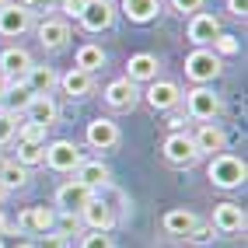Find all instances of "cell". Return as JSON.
I'll use <instances>...</instances> for the list:
<instances>
[{"label": "cell", "mask_w": 248, "mask_h": 248, "mask_svg": "<svg viewBox=\"0 0 248 248\" xmlns=\"http://www.w3.org/2000/svg\"><path fill=\"white\" fill-rule=\"evenodd\" d=\"M77 70H84V74H94L98 67H105V53H102V46H94V42H88V46H80L77 49V63H74Z\"/></svg>", "instance_id": "cell-27"}, {"label": "cell", "mask_w": 248, "mask_h": 248, "mask_svg": "<svg viewBox=\"0 0 248 248\" xmlns=\"http://www.w3.org/2000/svg\"><path fill=\"white\" fill-rule=\"evenodd\" d=\"M157 70H161V63H157L154 53H137L126 63V80H133V84H151V80H157Z\"/></svg>", "instance_id": "cell-11"}, {"label": "cell", "mask_w": 248, "mask_h": 248, "mask_svg": "<svg viewBox=\"0 0 248 248\" xmlns=\"http://www.w3.org/2000/svg\"><path fill=\"white\" fill-rule=\"evenodd\" d=\"M18 137H21V143H42V147H46V129L35 126V123H25V126L18 129Z\"/></svg>", "instance_id": "cell-33"}, {"label": "cell", "mask_w": 248, "mask_h": 248, "mask_svg": "<svg viewBox=\"0 0 248 248\" xmlns=\"http://www.w3.org/2000/svg\"><path fill=\"white\" fill-rule=\"evenodd\" d=\"M28 67H31V56L25 53V49L11 46V49H4V53H0V74H4L7 80H25Z\"/></svg>", "instance_id": "cell-19"}, {"label": "cell", "mask_w": 248, "mask_h": 248, "mask_svg": "<svg viewBox=\"0 0 248 248\" xmlns=\"http://www.w3.org/2000/svg\"><path fill=\"white\" fill-rule=\"evenodd\" d=\"M112 21H115V7L108 0H88V7L80 11V25L88 31H105Z\"/></svg>", "instance_id": "cell-14"}, {"label": "cell", "mask_w": 248, "mask_h": 248, "mask_svg": "<svg viewBox=\"0 0 248 248\" xmlns=\"http://www.w3.org/2000/svg\"><path fill=\"white\" fill-rule=\"evenodd\" d=\"M161 11V0H123V14L137 25H147Z\"/></svg>", "instance_id": "cell-25"}, {"label": "cell", "mask_w": 248, "mask_h": 248, "mask_svg": "<svg viewBox=\"0 0 248 248\" xmlns=\"http://www.w3.org/2000/svg\"><path fill=\"white\" fill-rule=\"evenodd\" d=\"M164 231H168V234H182V238H189V231L196 227V224H200V220H196V213L192 210H186V206H178V210H168V213H164Z\"/></svg>", "instance_id": "cell-24"}, {"label": "cell", "mask_w": 248, "mask_h": 248, "mask_svg": "<svg viewBox=\"0 0 248 248\" xmlns=\"http://www.w3.org/2000/svg\"><path fill=\"white\" fill-rule=\"evenodd\" d=\"M220 56L213 53V49H192V53L186 56V74L189 80H196V84H210V80L220 77Z\"/></svg>", "instance_id": "cell-2"}, {"label": "cell", "mask_w": 248, "mask_h": 248, "mask_svg": "<svg viewBox=\"0 0 248 248\" xmlns=\"http://www.w3.org/2000/svg\"><path fill=\"white\" fill-rule=\"evenodd\" d=\"M210 227H217L220 234H238V231H245V210L238 203H217Z\"/></svg>", "instance_id": "cell-13"}, {"label": "cell", "mask_w": 248, "mask_h": 248, "mask_svg": "<svg viewBox=\"0 0 248 248\" xmlns=\"http://www.w3.org/2000/svg\"><path fill=\"white\" fill-rule=\"evenodd\" d=\"M35 248H63V238L60 234H42V241Z\"/></svg>", "instance_id": "cell-39"}, {"label": "cell", "mask_w": 248, "mask_h": 248, "mask_svg": "<svg viewBox=\"0 0 248 248\" xmlns=\"http://www.w3.org/2000/svg\"><path fill=\"white\" fill-rule=\"evenodd\" d=\"M7 234V220H4V213H0V238Z\"/></svg>", "instance_id": "cell-41"}, {"label": "cell", "mask_w": 248, "mask_h": 248, "mask_svg": "<svg viewBox=\"0 0 248 248\" xmlns=\"http://www.w3.org/2000/svg\"><path fill=\"white\" fill-rule=\"evenodd\" d=\"M74 178L84 182L88 189H105L108 178H112V171H108V164H102V161H80L77 168H74Z\"/></svg>", "instance_id": "cell-20"}, {"label": "cell", "mask_w": 248, "mask_h": 248, "mask_svg": "<svg viewBox=\"0 0 248 248\" xmlns=\"http://www.w3.org/2000/svg\"><path fill=\"white\" fill-rule=\"evenodd\" d=\"M84 7H88V0H60V11L67 14V18H80Z\"/></svg>", "instance_id": "cell-35"}, {"label": "cell", "mask_w": 248, "mask_h": 248, "mask_svg": "<svg viewBox=\"0 0 248 248\" xmlns=\"http://www.w3.org/2000/svg\"><path fill=\"white\" fill-rule=\"evenodd\" d=\"M91 196H94V189H88L84 182L70 178V182H63V186L56 189V206L63 213H80V210L91 203Z\"/></svg>", "instance_id": "cell-5"}, {"label": "cell", "mask_w": 248, "mask_h": 248, "mask_svg": "<svg viewBox=\"0 0 248 248\" xmlns=\"http://www.w3.org/2000/svg\"><path fill=\"white\" fill-rule=\"evenodd\" d=\"M39 42L46 46V49H63L67 46V39H70V25L67 21H60V18H46L42 25H39Z\"/></svg>", "instance_id": "cell-21"}, {"label": "cell", "mask_w": 248, "mask_h": 248, "mask_svg": "<svg viewBox=\"0 0 248 248\" xmlns=\"http://www.w3.org/2000/svg\"><path fill=\"white\" fill-rule=\"evenodd\" d=\"M42 157H46V147L42 143H21L14 161H18L21 168H35V164H42Z\"/></svg>", "instance_id": "cell-29"}, {"label": "cell", "mask_w": 248, "mask_h": 248, "mask_svg": "<svg viewBox=\"0 0 248 248\" xmlns=\"http://www.w3.org/2000/svg\"><path fill=\"white\" fill-rule=\"evenodd\" d=\"M4 4H7V0H0V7H4Z\"/></svg>", "instance_id": "cell-44"}, {"label": "cell", "mask_w": 248, "mask_h": 248, "mask_svg": "<svg viewBox=\"0 0 248 248\" xmlns=\"http://www.w3.org/2000/svg\"><path fill=\"white\" fill-rule=\"evenodd\" d=\"M80 161H84V154L77 151L74 140H53L46 147V157H42V164H49L53 171H74Z\"/></svg>", "instance_id": "cell-4"}, {"label": "cell", "mask_w": 248, "mask_h": 248, "mask_svg": "<svg viewBox=\"0 0 248 248\" xmlns=\"http://www.w3.org/2000/svg\"><path fill=\"white\" fill-rule=\"evenodd\" d=\"M189 238H192V241H210V238H213V227H210V224H196V227L189 231Z\"/></svg>", "instance_id": "cell-37"}, {"label": "cell", "mask_w": 248, "mask_h": 248, "mask_svg": "<svg viewBox=\"0 0 248 248\" xmlns=\"http://www.w3.org/2000/svg\"><path fill=\"white\" fill-rule=\"evenodd\" d=\"M245 161L241 157H234V154H213V161H210V168H206V175H210V182L217 189H238L241 182H245Z\"/></svg>", "instance_id": "cell-1"}, {"label": "cell", "mask_w": 248, "mask_h": 248, "mask_svg": "<svg viewBox=\"0 0 248 248\" xmlns=\"http://www.w3.org/2000/svg\"><path fill=\"white\" fill-rule=\"evenodd\" d=\"M105 102H108V108H115V112H126V108H133V105L140 102V91H137L133 80L119 77V80H112V84L105 88Z\"/></svg>", "instance_id": "cell-9"}, {"label": "cell", "mask_w": 248, "mask_h": 248, "mask_svg": "<svg viewBox=\"0 0 248 248\" xmlns=\"http://www.w3.org/2000/svg\"><path fill=\"white\" fill-rule=\"evenodd\" d=\"M7 84H11V80H7L4 74H0V98H4V91H7Z\"/></svg>", "instance_id": "cell-40"}, {"label": "cell", "mask_w": 248, "mask_h": 248, "mask_svg": "<svg viewBox=\"0 0 248 248\" xmlns=\"http://www.w3.org/2000/svg\"><path fill=\"white\" fill-rule=\"evenodd\" d=\"M84 137H88V143L94 147V151H108V147L119 143V126H115L112 119H102V115H98V119L88 123Z\"/></svg>", "instance_id": "cell-16"}, {"label": "cell", "mask_w": 248, "mask_h": 248, "mask_svg": "<svg viewBox=\"0 0 248 248\" xmlns=\"http://www.w3.org/2000/svg\"><path fill=\"white\" fill-rule=\"evenodd\" d=\"M18 227L35 231V234H53V227H56V210H49V206H28L21 217H18Z\"/></svg>", "instance_id": "cell-18"}, {"label": "cell", "mask_w": 248, "mask_h": 248, "mask_svg": "<svg viewBox=\"0 0 248 248\" xmlns=\"http://www.w3.org/2000/svg\"><path fill=\"white\" fill-rule=\"evenodd\" d=\"M217 35H220V21L213 18V14L196 11V14H192V21H189V39L196 42V49H206Z\"/></svg>", "instance_id": "cell-15"}, {"label": "cell", "mask_w": 248, "mask_h": 248, "mask_svg": "<svg viewBox=\"0 0 248 248\" xmlns=\"http://www.w3.org/2000/svg\"><path fill=\"white\" fill-rule=\"evenodd\" d=\"M227 11L234 14V18H245V11H248V0H227Z\"/></svg>", "instance_id": "cell-38"}, {"label": "cell", "mask_w": 248, "mask_h": 248, "mask_svg": "<svg viewBox=\"0 0 248 248\" xmlns=\"http://www.w3.org/2000/svg\"><path fill=\"white\" fill-rule=\"evenodd\" d=\"M171 7L182 11V14H196V11L203 7V0H171Z\"/></svg>", "instance_id": "cell-36"}, {"label": "cell", "mask_w": 248, "mask_h": 248, "mask_svg": "<svg viewBox=\"0 0 248 248\" xmlns=\"http://www.w3.org/2000/svg\"><path fill=\"white\" fill-rule=\"evenodd\" d=\"M80 248H115V241H112L108 231H88L80 238Z\"/></svg>", "instance_id": "cell-32"}, {"label": "cell", "mask_w": 248, "mask_h": 248, "mask_svg": "<svg viewBox=\"0 0 248 248\" xmlns=\"http://www.w3.org/2000/svg\"><path fill=\"white\" fill-rule=\"evenodd\" d=\"M178 98H182V91H178V84H171V80H151V84H147V105L154 112L175 108Z\"/></svg>", "instance_id": "cell-12"}, {"label": "cell", "mask_w": 248, "mask_h": 248, "mask_svg": "<svg viewBox=\"0 0 248 248\" xmlns=\"http://www.w3.org/2000/svg\"><path fill=\"white\" fill-rule=\"evenodd\" d=\"M31 88L25 84V80H11L7 84V91H4V98H0V105H4L11 115H18V112H25L28 108V102H31Z\"/></svg>", "instance_id": "cell-23"}, {"label": "cell", "mask_w": 248, "mask_h": 248, "mask_svg": "<svg viewBox=\"0 0 248 248\" xmlns=\"http://www.w3.org/2000/svg\"><path fill=\"white\" fill-rule=\"evenodd\" d=\"M186 112L192 115V119H200V123H210L213 115L220 112V98L213 94L206 84H196L192 91H186Z\"/></svg>", "instance_id": "cell-3"}, {"label": "cell", "mask_w": 248, "mask_h": 248, "mask_svg": "<svg viewBox=\"0 0 248 248\" xmlns=\"http://www.w3.org/2000/svg\"><path fill=\"white\" fill-rule=\"evenodd\" d=\"M164 157H168V164H178V168H189V164H196V143H192V137L182 129V133H171L168 140H164Z\"/></svg>", "instance_id": "cell-6"}, {"label": "cell", "mask_w": 248, "mask_h": 248, "mask_svg": "<svg viewBox=\"0 0 248 248\" xmlns=\"http://www.w3.org/2000/svg\"><path fill=\"white\" fill-rule=\"evenodd\" d=\"M91 84H94V80H91V74H84V70H77V67H70L67 74L60 77V88L67 91L70 98H84V94L91 91Z\"/></svg>", "instance_id": "cell-26"}, {"label": "cell", "mask_w": 248, "mask_h": 248, "mask_svg": "<svg viewBox=\"0 0 248 248\" xmlns=\"http://www.w3.org/2000/svg\"><path fill=\"white\" fill-rule=\"evenodd\" d=\"M4 196H7V189H4V186H0V203H4Z\"/></svg>", "instance_id": "cell-42"}, {"label": "cell", "mask_w": 248, "mask_h": 248, "mask_svg": "<svg viewBox=\"0 0 248 248\" xmlns=\"http://www.w3.org/2000/svg\"><path fill=\"white\" fill-rule=\"evenodd\" d=\"M80 227H84V224H80V213H63V210L56 213V227H53V231H56L60 238H63V234H77Z\"/></svg>", "instance_id": "cell-30"}, {"label": "cell", "mask_w": 248, "mask_h": 248, "mask_svg": "<svg viewBox=\"0 0 248 248\" xmlns=\"http://www.w3.org/2000/svg\"><path fill=\"white\" fill-rule=\"evenodd\" d=\"M192 143H196V154H224L227 133L217 123H200V129L192 133Z\"/></svg>", "instance_id": "cell-8"}, {"label": "cell", "mask_w": 248, "mask_h": 248, "mask_svg": "<svg viewBox=\"0 0 248 248\" xmlns=\"http://www.w3.org/2000/svg\"><path fill=\"white\" fill-rule=\"evenodd\" d=\"M25 115H28V123H35V126H42V129H49V126H56L60 108H56V102H53L49 94H35V98L28 102Z\"/></svg>", "instance_id": "cell-17"}, {"label": "cell", "mask_w": 248, "mask_h": 248, "mask_svg": "<svg viewBox=\"0 0 248 248\" xmlns=\"http://www.w3.org/2000/svg\"><path fill=\"white\" fill-rule=\"evenodd\" d=\"M210 46H213V53H217V56H234V53H238V49H241V42H238V35H227V31H220V35H217V39H213Z\"/></svg>", "instance_id": "cell-31"}, {"label": "cell", "mask_w": 248, "mask_h": 248, "mask_svg": "<svg viewBox=\"0 0 248 248\" xmlns=\"http://www.w3.org/2000/svg\"><path fill=\"white\" fill-rule=\"evenodd\" d=\"M25 182H28V168H21L18 161H7L4 168H0V186H4L7 192L11 189H21Z\"/></svg>", "instance_id": "cell-28"}, {"label": "cell", "mask_w": 248, "mask_h": 248, "mask_svg": "<svg viewBox=\"0 0 248 248\" xmlns=\"http://www.w3.org/2000/svg\"><path fill=\"white\" fill-rule=\"evenodd\" d=\"M31 28V14L21 7V4H4L0 7V35H25V31Z\"/></svg>", "instance_id": "cell-10"}, {"label": "cell", "mask_w": 248, "mask_h": 248, "mask_svg": "<svg viewBox=\"0 0 248 248\" xmlns=\"http://www.w3.org/2000/svg\"><path fill=\"white\" fill-rule=\"evenodd\" d=\"M80 224H84L88 231H112L115 213H112V206L102 200V196H91V203L80 210Z\"/></svg>", "instance_id": "cell-7"}, {"label": "cell", "mask_w": 248, "mask_h": 248, "mask_svg": "<svg viewBox=\"0 0 248 248\" xmlns=\"http://www.w3.org/2000/svg\"><path fill=\"white\" fill-rule=\"evenodd\" d=\"M14 133H18V123H14L11 112H0V143H11Z\"/></svg>", "instance_id": "cell-34"}, {"label": "cell", "mask_w": 248, "mask_h": 248, "mask_svg": "<svg viewBox=\"0 0 248 248\" xmlns=\"http://www.w3.org/2000/svg\"><path fill=\"white\" fill-rule=\"evenodd\" d=\"M21 248H35V245H31V241H25V245H21Z\"/></svg>", "instance_id": "cell-43"}, {"label": "cell", "mask_w": 248, "mask_h": 248, "mask_svg": "<svg viewBox=\"0 0 248 248\" xmlns=\"http://www.w3.org/2000/svg\"><path fill=\"white\" fill-rule=\"evenodd\" d=\"M25 84L31 88V94H49L56 84H60V77L53 67H39V63H31L28 74H25Z\"/></svg>", "instance_id": "cell-22"}]
</instances>
